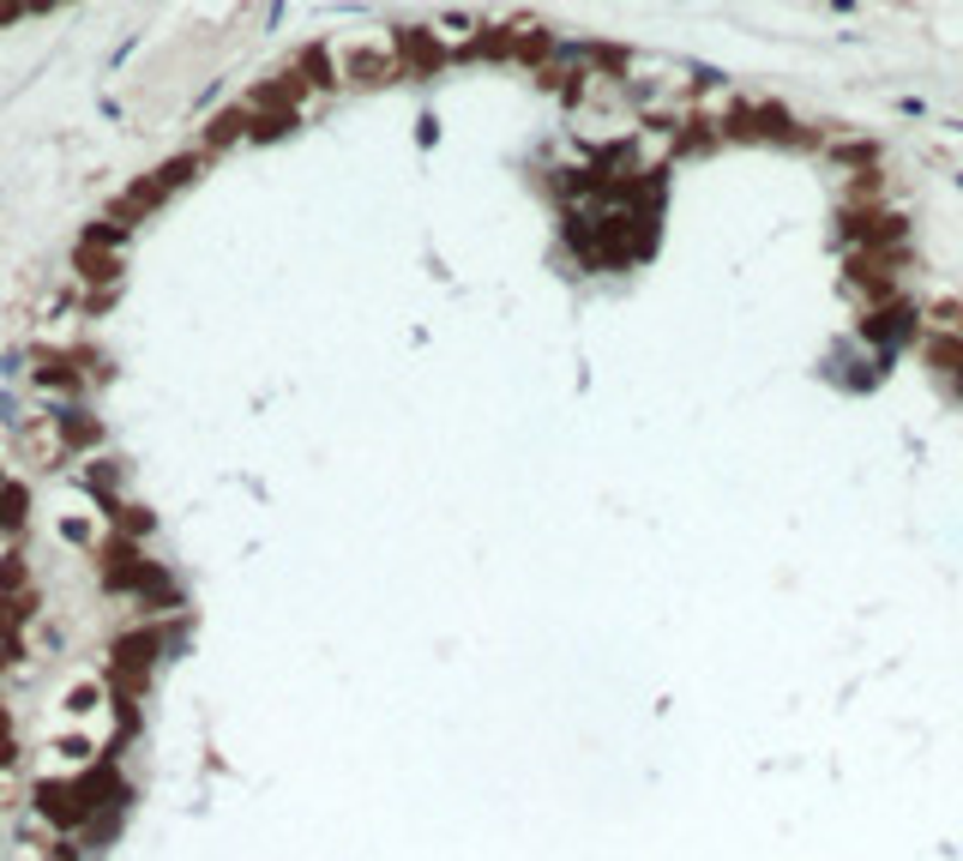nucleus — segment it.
I'll list each match as a JSON object with an SVG mask.
<instances>
[{"mask_svg":"<svg viewBox=\"0 0 963 861\" xmlns=\"http://www.w3.org/2000/svg\"><path fill=\"white\" fill-rule=\"evenodd\" d=\"M891 108H898V115H910V121H921V115H928V103H921V97H898Z\"/></svg>","mask_w":963,"mask_h":861,"instance_id":"obj_3","label":"nucleus"},{"mask_svg":"<svg viewBox=\"0 0 963 861\" xmlns=\"http://www.w3.org/2000/svg\"><path fill=\"white\" fill-rule=\"evenodd\" d=\"M49 7H66V0H24V12H49Z\"/></svg>","mask_w":963,"mask_h":861,"instance_id":"obj_5","label":"nucleus"},{"mask_svg":"<svg viewBox=\"0 0 963 861\" xmlns=\"http://www.w3.org/2000/svg\"><path fill=\"white\" fill-rule=\"evenodd\" d=\"M19 12H24V0H0V24H7V19H19Z\"/></svg>","mask_w":963,"mask_h":861,"instance_id":"obj_4","label":"nucleus"},{"mask_svg":"<svg viewBox=\"0 0 963 861\" xmlns=\"http://www.w3.org/2000/svg\"><path fill=\"white\" fill-rule=\"evenodd\" d=\"M416 145H422V152H434V145H439V121H434V108H422V115H416Z\"/></svg>","mask_w":963,"mask_h":861,"instance_id":"obj_2","label":"nucleus"},{"mask_svg":"<svg viewBox=\"0 0 963 861\" xmlns=\"http://www.w3.org/2000/svg\"><path fill=\"white\" fill-rule=\"evenodd\" d=\"M825 7H831V12H856L861 0H825Z\"/></svg>","mask_w":963,"mask_h":861,"instance_id":"obj_6","label":"nucleus"},{"mask_svg":"<svg viewBox=\"0 0 963 861\" xmlns=\"http://www.w3.org/2000/svg\"><path fill=\"white\" fill-rule=\"evenodd\" d=\"M332 66H338V85H355V91L385 85V79H410L397 43H350V49H332Z\"/></svg>","mask_w":963,"mask_h":861,"instance_id":"obj_1","label":"nucleus"}]
</instances>
